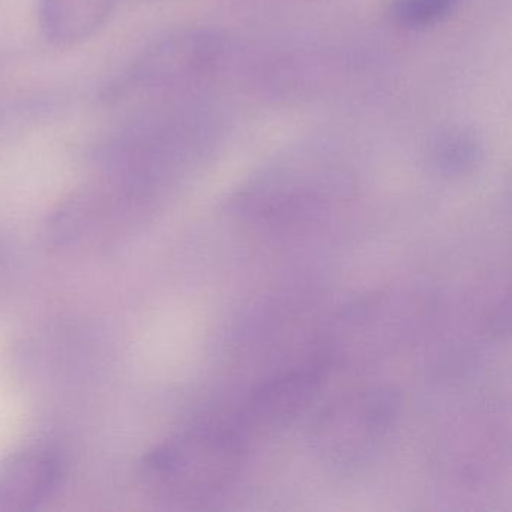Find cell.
I'll list each match as a JSON object with an SVG mask.
<instances>
[{
    "mask_svg": "<svg viewBox=\"0 0 512 512\" xmlns=\"http://www.w3.org/2000/svg\"><path fill=\"white\" fill-rule=\"evenodd\" d=\"M247 431L236 418L202 419L149 449L139 479L164 508H194L223 493L244 466Z\"/></svg>",
    "mask_w": 512,
    "mask_h": 512,
    "instance_id": "1",
    "label": "cell"
},
{
    "mask_svg": "<svg viewBox=\"0 0 512 512\" xmlns=\"http://www.w3.org/2000/svg\"><path fill=\"white\" fill-rule=\"evenodd\" d=\"M160 202L157 194L130 179L100 172L53 206L41 233L58 253H101L140 232Z\"/></svg>",
    "mask_w": 512,
    "mask_h": 512,
    "instance_id": "2",
    "label": "cell"
},
{
    "mask_svg": "<svg viewBox=\"0 0 512 512\" xmlns=\"http://www.w3.org/2000/svg\"><path fill=\"white\" fill-rule=\"evenodd\" d=\"M230 41L223 32L196 28L170 34L142 56L106 89L104 100L131 104L137 110L179 104L205 86L227 64Z\"/></svg>",
    "mask_w": 512,
    "mask_h": 512,
    "instance_id": "3",
    "label": "cell"
},
{
    "mask_svg": "<svg viewBox=\"0 0 512 512\" xmlns=\"http://www.w3.org/2000/svg\"><path fill=\"white\" fill-rule=\"evenodd\" d=\"M398 413L389 389L370 388L347 394L326 407L313 427V442L334 463L355 464L376 451Z\"/></svg>",
    "mask_w": 512,
    "mask_h": 512,
    "instance_id": "4",
    "label": "cell"
},
{
    "mask_svg": "<svg viewBox=\"0 0 512 512\" xmlns=\"http://www.w3.org/2000/svg\"><path fill=\"white\" fill-rule=\"evenodd\" d=\"M344 182L337 170L299 160L271 170L245 191L241 206L257 220L272 223L311 217L317 209L337 197Z\"/></svg>",
    "mask_w": 512,
    "mask_h": 512,
    "instance_id": "5",
    "label": "cell"
},
{
    "mask_svg": "<svg viewBox=\"0 0 512 512\" xmlns=\"http://www.w3.org/2000/svg\"><path fill=\"white\" fill-rule=\"evenodd\" d=\"M328 359L290 368L257 386L235 416L248 436L272 430L301 416L319 398L328 379Z\"/></svg>",
    "mask_w": 512,
    "mask_h": 512,
    "instance_id": "6",
    "label": "cell"
},
{
    "mask_svg": "<svg viewBox=\"0 0 512 512\" xmlns=\"http://www.w3.org/2000/svg\"><path fill=\"white\" fill-rule=\"evenodd\" d=\"M67 461L50 443H29L0 458V512L34 511L55 499Z\"/></svg>",
    "mask_w": 512,
    "mask_h": 512,
    "instance_id": "7",
    "label": "cell"
},
{
    "mask_svg": "<svg viewBox=\"0 0 512 512\" xmlns=\"http://www.w3.org/2000/svg\"><path fill=\"white\" fill-rule=\"evenodd\" d=\"M115 4L116 0H40L41 31L53 46H77L106 25Z\"/></svg>",
    "mask_w": 512,
    "mask_h": 512,
    "instance_id": "8",
    "label": "cell"
},
{
    "mask_svg": "<svg viewBox=\"0 0 512 512\" xmlns=\"http://www.w3.org/2000/svg\"><path fill=\"white\" fill-rule=\"evenodd\" d=\"M481 155L482 146L478 136L463 127L443 128L428 143L431 164L446 175L472 170Z\"/></svg>",
    "mask_w": 512,
    "mask_h": 512,
    "instance_id": "9",
    "label": "cell"
},
{
    "mask_svg": "<svg viewBox=\"0 0 512 512\" xmlns=\"http://www.w3.org/2000/svg\"><path fill=\"white\" fill-rule=\"evenodd\" d=\"M460 0H392L389 17L406 29H425L451 17Z\"/></svg>",
    "mask_w": 512,
    "mask_h": 512,
    "instance_id": "10",
    "label": "cell"
}]
</instances>
